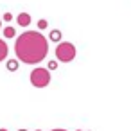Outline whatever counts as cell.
Wrapping results in <instances>:
<instances>
[{
  "instance_id": "obj_3",
  "label": "cell",
  "mask_w": 131,
  "mask_h": 131,
  "mask_svg": "<svg viewBox=\"0 0 131 131\" xmlns=\"http://www.w3.org/2000/svg\"><path fill=\"white\" fill-rule=\"evenodd\" d=\"M49 83H50V72L47 70V68H34L32 72H31V84L32 86H36V88H45V86H49Z\"/></svg>"
},
{
  "instance_id": "obj_17",
  "label": "cell",
  "mask_w": 131,
  "mask_h": 131,
  "mask_svg": "<svg viewBox=\"0 0 131 131\" xmlns=\"http://www.w3.org/2000/svg\"><path fill=\"white\" fill-rule=\"evenodd\" d=\"M77 131H81V129H77Z\"/></svg>"
},
{
  "instance_id": "obj_9",
  "label": "cell",
  "mask_w": 131,
  "mask_h": 131,
  "mask_svg": "<svg viewBox=\"0 0 131 131\" xmlns=\"http://www.w3.org/2000/svg\"><path fill=\"white\" fill-rule=\"evenodd\" d=\"M47 27H49V24H47V20H43V18H41V20L38 22V29H47Z\"/></svg>"
},
{
  "instance_id": "obj_7",
  "label": "cell",
  "mask_w": 131,
  "mask_h": 131,
  "mask_svg": "<svg viewBox=\"0 0 131 131\" xmlns=\"http://www.w3.org/2000/svg\"><path fill=\"white\" fill-rule=\"evenodd\" d=\"M49 40H50V41H61V31H58V29L50 31V34H49Z\"/></svg>"
},
{
  "instance_id": "obj_11",
  "label": "cell",
  "mask_w": 131,
  "mask_h": 131,
  "mask_svg": "<svg viewBox=\"0 0 131 131\" xmlns=\"http://www.w3.org/2000/svg\"><path fill=\"white\" fill-rule=\"evenodd\" d=\"M13 20V15L11 13H4V22H11Z\"/></svg>"
},
{
  "instance_id": "obj_15",
  "label": "cell",
  "mask_w": 131,
  "mask_h": 131,
  "mask_svg": "<svg viewBox=\"0 0 131 131\" xmlns=\"http://www.w3.org/2000/svg\"><path fill=\"white\" fill-rule=\"evenodd\" d=\"M0 27H2V20H0Z\"/></svg>"
},
{
  "instance_id": "obj_2",
  "label": "cell",
  "mask_w": 131,
  "mask_h": 131,
  "mask_svg": "<svg viewBox=\"0 0 131 131\" xmlns=\"http://www.w3.org/2000/svg\"><path fill=\"white\" fill-rule=\"evenodd\" d=\"M56 58L61 63H70L75 58V47L72 43H68V41H61L56 47Z\"/></svg>"
},
{
  "instance_id": "obj_8",
  "label": "cell",
  "mask_w": 131,
  "mask_h": 131,
  "mask_svg": "<svg viewBox=\"0 0 131 131\" xmlns=\"http://www.w3.org/2000/svg\"><path fill=\"white\" fill-rule=\"evenodd\" d=\"M15 36H16L15 27H4V38H15Z\"/></svg>"
},
{
  "instance_id": "obj_4",
  "label": "cell",
  "mask_w": 131,
  "mask_h": 131,
  "mask_svg": "<svg viewBox=\"0 0 131 131\" xmlns=\"http://www.w3.org/2000/svg\"><path fill=\"white\" fill-rule=\"evenodd\" d=\"M16 22H18L20 27H27V25L31 24V15H29V13H20V15L16 16Z\"/></svg>"
},
{
  "instance_id": "obj_6",
  "label": "cell",
  "mask_w": 131,
  "mask_h": 131,
  "mask_svg": "<svg viewBox=\"0 0 131 131\" xmlns=\"http://www.w3.org/2000/svg\"><path fill=\"white\" fill-rule=\"evenodd\" d=\"M6 67H7L9 72H16V70H18V59H7Z\"/></svg>"
},
{
  "instance_id": "obj_1",
  "label": "cell",
  "mask_w": 131,
  "mask_h": 131,
  "mask_svg": "<svg viewBox=\"0 0 131 131\" xmlns=\"http://www.w3.org/2000/svg\"><path fill=\"white\" fill-rule=\"evenodd\" d=\"M15 52L22 63L34 65V63H40L45 59V56L49 52V41L41 32L27 31L18 36L16 43H15Z\"/></svg>"
},
{
  "instance_id": "obj_5",
  "label": "cell",
  "mask_w": 131,
  "mask_h": 131,
  "mask_svg": "<svg viewBox=\"0 0 131 131\" xmlns=\"http://www.w3.org/2000/svg\"><path fill=\"white\" fill-rule=\"evenodd\" d=\"M7 52H9L7 43H6L4 40H0V61H4V59L7 58Z\"/></svg>"
},
{
  "instance_id": "obj_16",
  "label": "cell",
  "mask_w": 131,
  "mask_h": 131,
  "mask_svg": "<svg viewBox=\"0 0 131 131\" xmlns=\"http://www.w3.org/2000/svg\"><path fill=\"white\" fill-rule=\"evenodd\" d=\"M36 131H41V129H36Z\"/></svg>"
},
{
  "instance_id": "obj_14",
  "label": "cell",
  "mask_w": 131,
  "mask_h": 131,
  "mask_svg": "<svg viewBox=\"0 0 131 131\" xmlns=\"http://www.w3.org/2000/svg\"><path fill=\"white\" fill-rule=\"evenodd\" d=\"M18 131H27V129H18Z\"/></svg>"
},
{
  "instance_id": "obj_12",
  "label": "cell",
  "mask_w": 131,
  "mask_h": 131,
  "mask_svg": "<svg viewBox=\"0 0 131 131\" xmlns=\"http://www.w3.org/2000/svg\"><path fill=\"white\" fill-rule=\"evenodd\" d=\"M52 131H67V129H52Z\"/></svg>"
},
{
  "instance_id": "obj_13",
  "label": "cell",
  "mask_w": 131,
  "mask_h": 131,
  "mask_svg": "<svg viewBox=\"0 0 131 131\" xmlns=\"http://www.w3.org/2000/svg\"><path fill=\"white\" fill-rule=\"evenodd\" d=\"M0 131H7V129H4V127H2V129H0Z\"/></svg>"
},
{
  "instance_id": "obj_10",
  "label": "cell",
  "mask_w": 131,
  "mask_h": 131,
  "mask_svg": "<svg viewBox=\"0 0 131 131\" xmlns=\"http://www.w3.org/2000/svg\"><path fill=\"white\" fill-rule=\"evenodd\" d=\"M47 67H49V72H50V70H56V68H58V61H49Z\"/></svg>"
}]
</instances>
